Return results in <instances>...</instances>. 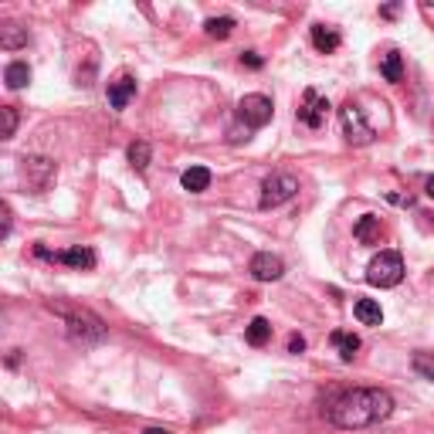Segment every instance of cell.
<instances>
[{
    "label": "cell",
    "mask_w": 434,
    "mask_h": 434,
    "mask_svg": "<svg viewBox=\"0 0 434 434\" xmlns=\"http://www.w3.org/2000/svg\"><path fill=\"white\" fill-rule=\"evenodd\" d=\"M393 414V397L380 387H360V391L343 393L329 418L336 428H346V431H363V428H373L380 420H387Z\"/></svg>",
    "instance_id": "cell-1"
},
{
    "label": "cell",
    "mask_w": 434,
    "mask_h": 434,
    "mask_svg": "<svg viewBox=\"0 0 434 434\" xmlns=\"http://www.w3.org/2000/svg\"><path fill=\"white\" fill-rule=\"evenodd\" d=\"M401 279H404V258L397 252H380L366 268V281L377 289H393L401 285Z\"/></svg>",
    "instance_id": "cell-2"
},
{
    "label": "cell",
    "mask_w": 434,
    "mask_h": 434,
    "mask_svg": "<svg viewBox=\"0 0 434 434\" xmlns=\"http://www.w3.org/2000/svg\"><path fill=\"white\" fill-rule=\"evenodd\" d=\"M65 326H68V336L75 343H82V346H95L105 339V326L98 316H92L88 309H75V312H65Z\"/></svg>",
    "instance_id": "cell-3"
},
{
    "label": "cell",
    "mask_w": 434,
    "mask_h": 434,
    "mask_svg": "<svg viewBox=\"0 0 434 434\" xmlns=\"http://www.w3.org/2000/svg\"><path fill=\"white\" fill-rule=\"evenodd\" d=\"M299 194V180L292 173H272L265 183H262V210H272V207H281L285 200H292Z\"/></svg>",
    "instance_id": "cell-4"
},
{
    "label": "cell",
    "mask_w": 434,
    "mask_h": 434,
    "mask_svg": "<svg viewBox=\"0 0 434 434\" xmlns=\"http://www.w3.org/2000/svg\"><path fill=\"white\" fill-rule=\"evenodd\" d=\"M339 123H343V136L353 143V146H366V143H373V126L363 119V109L356 105V102H346L343 109H339Z\"/></svg>",
    "instance_id": "cell-5"
},
{
    "label": "cell",
    "mask_w": 434,
    "mask_h": 434,
    "mask_svg": "<svg viewBox=\"0 0 434 434\" xmlns=\"http://www.w3.org/2000/svg\"><path fill=\"white\" fill-rule=\"evenodd\" d=\"M272 98L268 95H258V92H252V95H244L238 102V119L244 123V129H262L272 123Z\"/></svg>",
    "instance_id": "cell-6"
},
{
    "label": "cell",
    "mask_w": 434,
    "mask_h": 434,
    "mask_svg": "<svg viewBox=\"0 0 434 434\" xmlns=\"http://www.w3.org/2000/svg\"><path fill=\"white\" fill-rule=\"evenodd\" d=\"M329 109H333V105H329V98H322L316 88H306V92H302V105H299L295 119H299L302 126H309V129H322Z\"/></svg>",
    "instance_id": "cell-7"
},
{
    "label": "cell",
    "mask_w": 434,
    "mask_h": 434,
    "mask_svg": "<svg viewBox=\"0 0 434 434\" xmlns=\"http://www.w3.org/2000/svg\"><path fill=\"white\" fill-rule=\"evenodd\" d=\"M21 177H24L38 194H44V190L55 183L58 167L51 163V160H44V156H24V163H21Z\"/></svg>",
    "instance_id": "cell-8"
},
{
    "label": "cell",
    "mask_w": 434,
    "mask_h": 434,
    "mask_svg": "<svg viewBox=\"0 0 434 434\" xmlns=\"http://www.w3.org/2000/svg\"><path fill=\"white\" fill-rule=\"evenodd\" d=\"M252 275L258 281H279L281 275H285V262L272 252H258L252 258Z\"/></svg>",
    "instance_id": "cell-9"
},
{
    "label": "cell",
    "mask_w": 434,
    "mask_h": 434,
    "mask_svg": "<svg viewBox=\"0 0 434 434\" xmlns=\"http://www.w3.org/2000/svg\"><path fill=\"white\" fill-rule=\"evenodd\" d=\"M133 95H136V78H129V75H119L115 82H109V105H113L115 113H123Z\"/></svg>",
    "instance_id": "cell-10"
},
{
    "label": "cell",
    "mask_w": 434,
    "mask_h": 434,
    "mask_svg": "<svg viewBox=\"0 0 434 434\" xmlns=\"http://www.w3.org/2000/svg\"><path fill=\"white\" fill-rule=\"evenodd\" d=\"M58 262H61V265H68V268H75V272H92V268H95V252H92V248H82V244H75V248L58 252Z\"/></svg>",
    "instance_id": "cell-11"
},
{
    "label": "cell",
    "mask_w": 434,
    "mask_h": 434,
    "mask_svg": "<svg viewBox=\"0 0 434 434\" xmlns=\"http://www.w3.org/2000/svg\"><path fill=\"white\" fill-rule=\"evenodd\" d=\"M339 44H343V38H339L336 28H326V24H312V48L316 51H322V55H333Z\"/></svg>",
    "instance_id": "cell-12"
},
{
    "label": "cell",
    "mask_w": 434,
    "mask_h": 434,
    "mask_svg": "<svg viewBox=\"0 0 434 434\" xmlns=\"http://www.w3.org/2000/svg\"><path fill=\"white\" fill-rule=\"evenodd\" d=\"M380 234H383V227H380L377 214H363V217L353 224V238L360 241V244H373V241H380Z\"/></svg>",
    "instance_id": "cell-13"
},
{
    "label": "cell",
    "mask_w": 434,
    "mask_h": 434,
    "mask_svg": "<svg viewBox=\"0 0 434 434\" xmlns=\"http://www.w3.org/2000/svg\"><path fill=\"white\" fill-rule=\"evenodd\" d=\"M380 75L391 85H397L404 78V58H401V51H387V55L380 58Z\"/></svg>",
    "instance_id": "cell-14"
},
{
    "label": "cell",
    "mask_w": 434,
    "mask_h": 434,
    "mask_svg": "<svg viewBox=\"0 0 434 434\" xmlns=\"http://www.w3.org/2000/svg\"><path fill=\"white\" fill-rule=\"evenodd\" d=\"M180 180L190 194H204V190L210 187V170L207 167H190V170H183Z\"/></svg>",
    "instance_id": "cell-15"
},
{
    "label": "cell",
    "mask_w": 434,
    "mask_h": 434,
    "mask_svg": "<svg viewBox=\"0 0 434 434\" xmlns=\"http://www.w3.org/2000/svg\"><path fill=\"white\" fill-rule=\"evenodd\" d=\"M244 339H248L252 346H265L268 339H272V322L262 319V316H254V319L248 322V329H244Z\"/></svg>",
    "instance_id": "cell-16"
},
{
    "label": "cell",
    "mask_w": 434,
    "mask_h": 434,
    "mask_svg": "<svg viewBox=\"0 0 434 434\" xmlns=\"http://www.w3.org/2000/svg\"><path fill=\"white\" fill-rule=\"evenodd\" d=\"M329 343L336 346L339 356H343L346 363H350L353 356H356V350H360V336H353V333H343V329H336V333L329 336Z\"/></svg>",
    "instance_id": "cell-17"
},
{
    "label": "cell",
    "mask_w": 434,
    "mask_h": 434,
    "mask_svg": "<svg viewBox=\"0 0 434 434\" xmlns=\"http://www.w3.org/2000/svg\"><path fill=\"white\" fill-rule=\"evenodd\" d=\"M28 44V31L17 28V24H4L0 28V48L4 51H17V48H24Z\"/></svg>",
    "instance_id": "cell-18"
},
{
    "label": "cell",
    "mask_w": 434,
    "mask_h": 434,
    "mask_svg": "<svg viewBox=\"0 0 434 434\" xmlns=\"http://www.w3.org/2000/svg\"><path fill=\"white\" fill-rule=\"evenodd\" d=\"M353 312H356V319L363 322V326H380V322H383V309H380L373 299H360Z\"/></svg>",
    "instance_id": "cell-19"
},
{
    "label": "cell",
    "mask_w": 434,
    "mask_h": 434,
    "mask_svg": "<svg viewBox=\"0 0 434 434\" xmlns=\"http://www.w3.org/2000/svg\"><path fill=\"white\" fill-rule=\"evenodd\" d=\"M4 82H7V88H24V85L31 82L28 61H11L7 71H4Z\"/></svg>",
    "instance_id": "cell-20"
},
{
    "label": "cell",
    "mask_w": 434,
    "mask_h": 434,
    "mask_svg": "<svg viewBox=\"0 0 434 434\" xmlns=\"http://www.w3.org/2000/svg\"><path fill=\"white\" fill-rule=\"evenodd\" d=\"M231 31H234V17H207L204 21V34L207 38L224 41V38H231Z\"/></svg>",
    "instance_id": "cell-21"
},
{
    "label": "cell",
    "mask_w": 434,
    "mask_h": 434,
    "mask_svg": "<svg viewBox=\"0 0 434 434\" xmlns=\"http://www.w3.org/2000/svg\"><path fill=\"white\" fill-rule=\"evenodd\" d=\"M129 163H133V170H146L150 167V156H153V150H150V143H133V146H129Z\"/></svg>",
    "instance_id": "cell-22"
},
{
    "label": "cell",
    "mask_w": 434,
    "mask_h": 434,
    "mask_svg": "<svg viewBox=\"0 0 434 434\" xmlns=\"http://www.w3.org/2000/svg\"><path fill=\"white\" fill-rule=\"evenodd\" d=\"M414 370L424 380H434V353H414Z\"/></svg>",
    "instance_id": "cell-23"
},
{
    "label": "cell",
    "mask_w": 434,
    "mask_h": 434,
    "mask_svg": "<svg viewBox=\"0 0 434 434\" xmlns=\"http://www.w3.org/2000/svg\"><path fill=\"white\" fill-rule=\"evenodd\" d=\"M0 115H4L0 140H11V136H14V129H17V109H14V105H4V109H0Z\"/></svg>",
    "instance_id": "cell-24"
},
{
    "label": "cell",
    "mask_w": 434,
    "mask_h": 434,
    "mask_svg": "<svg viewBox=\"0 0 434 434\" xmlns=\"http://www.w3.org/2000/svg\"><path fill=\"white\" fill-rule=\"evenodd\" d=\"M241 65H248V68H262V65H265V58L258 55V51H244V55H241Z\"/></svg>",
    "instance_id": "cell-25"
},
{
    "label": "cell",
    "mask_w": 434,
    "mask_h": 434,
    "mask_svg": "<svg viewBox=\"0 0 434 434\" xmlns=\"http://www.w3.org/2000/svg\"><path fill=\"white\" fill-rule=\"evenodd\" d=\"M0 214H4V227H0V234L7 238V234H11V207L4 204V207H0Z\"/></svg>",
    "instance_id": "cell-26"
},
{
    "label": "cell",
    "mask_w": 434,
    "mask_h": 434,
    "mask_svg": "<svg viewBox=\"0 0 434 434\" xmlns=\"http://www.w3.org/2000/svg\"><path fill=\"white\" fill-rule=\"evenodd\" d=\"M306 350V339L302 336H289V353H302Z\"/></svg>",
    "instance_id": "cell-27"
},
{
    "label": "cell",
    "mask_w": 434,
    "mask_h": 434,
    "mask_svg": "<svg viewBox=\"0 0 434 434\" xmlns=\"http://www.w3.org/2000/svg\"><path fill=\"white\" fill-rule=\"evenodd\" d=\"M397 11H401V7H397V4H387V7H383V11H380V14H383V17H397Z\"/></svg>",
    "instance_id": "cell-28"
},
{
    "label": "cell",
    "mask_w": 434,
    "mask_h": 434,
    "mask_svg": "<svg viewBox=\"0 0 434 434\" xmlns=\"http://www.w3.org/2000/svg\"><path fill=\"white\" fill-rule=\"evenodd\" d=\"M424 190H428V197L434 200V177H428V183H424Z\"/></svg>",
    "instance_id": "cell-29"
},
{
    "label": "cell",
    "mask_w": 434,
    "mask_h": 434,
    "mask_svg": "<svg viewBox=\"0 0 434 434\" xmlns=\"http://www.w3.org/2000/svg\"><path fill=\"white\" fill-rule=\"evenodd\" d=\"M143 434H173V431H167V428H146Z\"/></svg>",
    "instance_id": "cell-30"
}]
</instances>
